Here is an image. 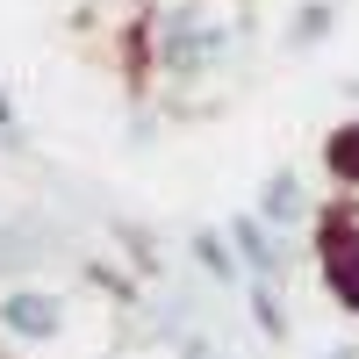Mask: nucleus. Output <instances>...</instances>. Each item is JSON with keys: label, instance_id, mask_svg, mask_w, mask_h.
<instances>
[{"label": "nucleus", "instance_id": "1", "mask_svg": "<svg viewBox=\"0 0 359 359\" xmlns=\"http://www.w3.org/2000/svg\"><path fill=\"white\" fill-rule=\"evenodd\" d=\"M237 50V22L216 15L208 0H151V86L187 94L216 79Z\"/></svg>", "mask_w": 359, "mask_h": 359}, {"label": "nucleus", "instance_id": "2", "mask_svg": "<svg viewBox=\"0 0 359 359\" xmlns=\"http://www.w3.org/2000/svg\"><path fill=\"white\" fill-rule=\"evenodd\" d=\"M309 252H316V280H323V294H331L345 316H359V201L338 194V201L316 208Z\"/></svg>", "mask_w": 359, "mask_h": 359}, {"label": "nucleus", "instance_id": "3", "mask_svg": "<svg viewBox=\"0 0 359 359\" xmlns=\"http://www.w3.org/2000/svg\"><path fill=\"white\" fill-rule=\"evenodd\" d=\"M65 323H72V302L57 287H36V280L0 287V338L8 345H57Z\"/></svg>", "mask_w": 359, "mask_h": 359}, {"label": "nucleus", "instance_id": "4", "mask_svg": "<svg viewBox=\"0 0 359 359\" xmlns=\"http://www.w3.org/2000/svg\"><path fill=\"white\" fill-rule=\"evenodd\" d=\"M223 230H230V252L245 259V280H273V287L287 280V237L273 223H259L252 208H245V216H230Z\"/></svg>", "mask_w": 359, "mask_h": 359}, {"label": "nucleus", "instance_id": "5", "mask_svg": "<svg viewBox=\"0 0 359 359\" xmlns=\"http://www.w3.org/2000/svg\"><path fill=\"white\" fill-rule=\"evenodd\" d=\"M252 216H259V223H273L280 237H287V230H309V223H316V201H309V187H302V172H294V165H273V172L259 180Z\"/></svg>", "mask_w": 359, "mask_h": 359}, {"label": "nucleus", "instance_id": "6", "mask_svg": "<svg viewBox=\"0 0 359 359\" xmlns=\"http://www.w3.org/2000/svg\"><path fill=\"white\" fill-rule=\"evenodd\" d=\"M323 180L345 194V201H359V115H345V123H331L323 130Z\"/></svg>", "mask_w": 359, "mask_h": 359}, {"label": "nucleus", "instance_id": "7", "mask_svg": "<svg viewBox=\"0 0 359 359\" xmlns=\"http://www.w3.org/2000/svg\"><path fill=\"white\" fill-rule=\"evenodd\" d=\"M187 252H194V266H201V273L216 280V287H245V259L230 252V230H216V223H201V230L187 237Z\"/></svg>", "mask_w": 359, "mask_h": 359}, {"label": "nucleus", "instance_id": "8", "mask_svg": "<svg viewBox=\"0 0 359 359\" xmlns=\"http://www.w3.org/2000/svg\"><path fill=\"white\" fill-rule=\"evenodd\" d=\"M331 29H338V0H294L280 43L287 50H316V43H331Z\"/></svg>", "mask_w": 359, "mask_h": 359}, {"label": "nucleus", "instance_id": "9", "mask_svg": "<svg viewBox=\"0 0 359 359\" xmlns=\"http://www.w3.org/2000/svg\"><path fill=\"white\" fill-rule=\"evenodd\" d=\"M245 309H252V323H259V338L266 345H287V302H280V287L273 280H245Z\"/></svg>", "mask_w": 359, "mask_h": 359}, {"label": "nucleus", "instance_id": "10", "mask_svg": "<svg viewBox=\"0 0 359 359\" xmlns=\"http://www.w3.org/2000/svg\"><path fill=\"white\" fill-rule=\"evenodd\" d=\"M79 273H86V287H101V294H115L123 309H137V280L123 273V266H108V259H86Z\"/></svg>", "mask_w": 359, "mask_h": 359}, {"label": "nucleus", "instance_id": "11", "mask_svg": "<svg viewBox=\"0 0 359 359\" xmlns=\"http://www.w3.org/2000/svg\"><path fill=\"white\" fill-rule=\"evenodd\" d=\"M0 130H15V94L0 86Z\"/></svg>", "mask_w": 359, "mask_h": 359}, {"label": "nucleus", "instance_id": "12", "mask_svg": "<svg viewBox=\"0 0 359 359\" xmlns=\"http://www.w3.org/2000/svg\"><path fill=\"white\" fill-rule=\"evenodd\" d=\"M316 359H359V345H331V352H316Z\"/></svg>", "mask_w": 359, "mask_h": 359}]
</instances>
